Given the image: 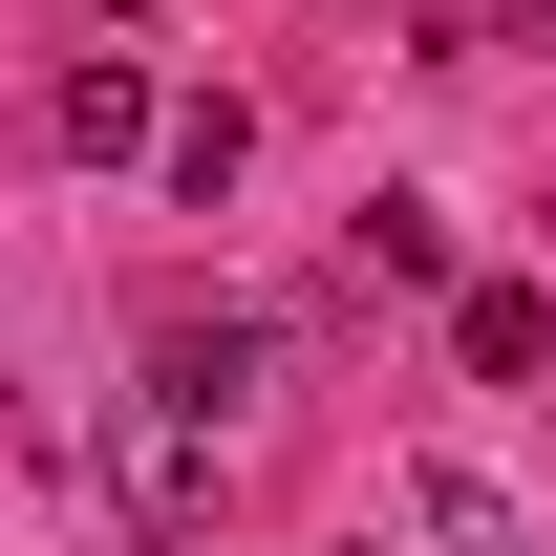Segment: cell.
<instances>
[{
    "label": "cell",
    "mask_w": 556,
    "mask_h": 556,
    "mask_svg": "<svg viewBox=\"0 0 556 556\" xmlns=\"http://www.w3.org/2000/svg\"><path fill=\"white\" fill-rule=\"evenodd\" d=\"M214 450H236V428H193V407L129 428V514H150V535H193V514H214Z\"/></svg>",
    "instance_id": "cell-5"
},
{
    "label": "cell",
    "mask_w": 556,
    "mask_h": 556,
    "mask_svg": "<svg viewBox=\"0 0 556 556\" xmlns=\"http://www.w3.org/2000/svg\"><path fill=\"white\" fill-rule=\"evenodd\" d=\"M86 22H172V0H86Z\"/></svg>",
    "instance_id": "cell-8"
},
{
    "label": "cell",
    "mask_w": 556,
    "mask_h": 556,
    "mask_svg": "<svg viewBox=\"0 0 556 556\" xmlns=\"http://www.w3.org/2000/svg\"><path fill=\"white\" fill-rule=\"evenodd\" d=\"M407 535H428V556H535V535H514V492H492L471 450H407Z\"/></svg>",
    "instance_id": "cell-4"
},
{
    "label": "cell",
    "mask_w": 556,
    "mask_h": 556,
    "mask_svg": "<svg viewBox=\"0 0 556 556\" xmlns=\"http://www.w3.org/2000/svg\"><path fill=\"white\" fill-rule=\"evenodd\" d=\"M257 386H278V321H257V300H214V321H150V407L257 428Z\"/></svg>",
    "instance_id": "cell-1"
},
{
    "label": "cell",
    "mask_w": 556,
    "mask_h": 556,
    "mask_svg": "<svg viewBox=\"0 0 556 556\" xmlns=\"http://www.w3.org/2000/svg\"><path fill=\"white\" fill-rule=\"evenodd\" d=\"M150 129H172V86H150V65H129V43H86V65H65V86H43V150H65V172H129V150H150Z\"/></svg>",
    "instance_id": "cell-2"
},
{
    "label": "cell",
    "mask_w": 556,
    "mask_h": 556,
    "mask_svg": "<svg viewBox=\"0 0 556 556\" xmlns=\"http://www.w3.org/2000/svg\"><path fill=\"white\" fill-rule=\"evenodd\" d=\"M343 278H364V300H428V278H450V214H428V193H364L343 214Z\"/></svg>",
    "instance_id": "cell-6"
},
{
    "label": "cell",
    "mask_w": 556,
    "mask_h": 556,
    "mask_svg": "<svg viewBox=\"0 0 556 556\" xmlns=\"http://www.w3.org/2000/svg\"><path fill=\"white\" fill-rule=\"evenodd\" d=\"M450 364H471V386H535V364H556V300H535V278H450Z\"/></svg>",
    "instance_id": "cell-3"
},
{
    "label": "cell",
    "mask_w": 556,
    "mask_h": 556,
    "mask_svg": "<svg viewBox=\"0 0 556 556\" xmlns=\"http://www.w3.org/2000/svg\"><path fill=\"white\" fill-rule=\"evenodd\" d=\"M150 172H172V193H236V172H257V108H236V86H214V108H172V129H150Z\"/></svg>",
    "instance_id": "cell-7"
}]
</instances>
